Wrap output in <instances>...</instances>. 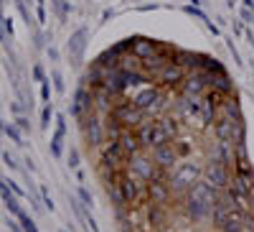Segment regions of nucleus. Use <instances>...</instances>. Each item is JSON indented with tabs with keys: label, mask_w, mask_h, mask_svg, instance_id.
<instances>
[{
	"label": "nucleus",
	"mask_w": 254,
	"mask_h": 232,
	"mask_svg": "<svg viewBox=\"0 0 254 232\" xmlns=\"http://www.w3.org/2000/svg\"><path fill=\"white\" fill-rule=\"evenodd\" d=\"M71 113L120 232H254L247 120L214 56L127 36L92 59Z\"/></svg>",
	"instance_id": "f257e3e1"
}]
</instances>
